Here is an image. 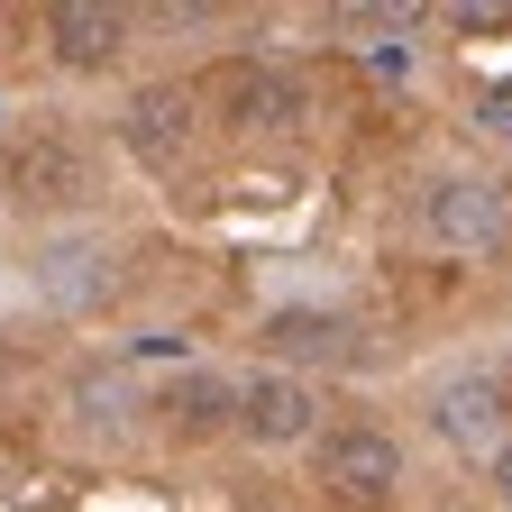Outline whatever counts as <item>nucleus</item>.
<instances>
[{"mask_svg":"<svg viewBox=\"0 0 512 512\" xmlns=\"http://www.w3.org/2000/svg\"><path fill=\"white\" fill-rule=\"evenodd\" d=\"M430 430L458 448V458H494V448L512 439V394L494 375H448V384H430Z\"/></svg>","mask_w":512,"mask_h":512,"instance_id":"nucleus-5","label":"nucleus"},{"mask_svg":"<svg viewBox=\"0 0 512 512\" xmlns=\"http://www.w3.org/2000/svg\"><path fill=\"white\" fill-rule=\"evenodd\" d=\"M485 485H494V503L512 512V439H503V448H494V458H485Z\"/></svg>","mask_w":512,"mask_h":512,"instance_id":"nucleus-8","label":"nucleus"},{"mask_svg":"<svg viewBox=\"0 0 512 512\" xmlns=\"http://www.w3.org/2000/svg\"><path fill=\"white\" fill-rule=\"evenodd\" d=\"M311 467L339 503H384V494H403V439L375 421H339L311 439Z\"/></svg>","mask_w":512,"mask_h":512,"instance_id":"nucleus-2","label":"nucleus"},{"mask_svg":"<svg viewBox=\"0 0 512 512\" xmlns=\"http://www.w3.org/2000/svg\"><path fill=\"white\" fill-rule=\"evenodd\" d=\"M37 37H46V55L64 64V74H110V64L128 55V37H138V19H128V10H83V0H64V10L37 19Z\"/></svg>","mask_w":512,"mask_h":512,"instance_id":"nucleus-6","label":"nucleus"},{"mask_svg":"<svg viewBox=\"0 0 512 512\" xmlns=\"http://www.w3.org/2000/svg\"><path fill=\"white\" fill-rule=\"evenodd\" d=\"M357 357V330L348 311H320V302H284L256 320V366H284V375H311V366H348Z\"/></svg>","mask_w":512,"mask_h":512,"instance_id":"nucleus-4","label":"nucleus"},{"mask_svg":"<svg viewBox=\"0 0 512 512\" xmlns=\"http://www.w3.org/2000/svg\"><path fill=\"white\" fill-rule=\"evenodd\" d=\"M238 439L256 448H311L320 439V384L284 366H247L238 375Z\"/></svg>","mask_w":512,"mask_h":512,"instance_id":"nucleus-3","label":"nucleus"},{"mask_svg":"<svg viewBox=\"0 0 512 512\" xmlns=\"http://www.w3.org/2000/svg\"><path fill=\"white\" fill-rule=\"evenodd\" d=\"M467 119L485 128V138H512V74H494V83H476V101H467Z\"/></svg>","mask_w":512,"mask_h":512,"instance_id":"nucleus-7","label":"nucleus"},{"mask_svg":"<svg viewBox=\"0 0 512 512\" xmlns=\"http://www.w3.org/2000/svg\"><path fill=\"white\" fill-rule=\"evenodd\" d=\"M412 220L439 256H494V247H512V192L494 174H430Z\"/></svg>","mask_w":512,"mask_h":512,"instance_id":"nucleus-1","label":"nucleus"}]
</instances>
